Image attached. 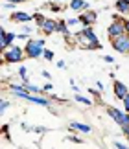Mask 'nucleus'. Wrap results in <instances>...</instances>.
Returning <instances> with one entry per match:
<instances>
[{"instance_id": "obj_1", "label": "nucleus", "mask_w": 129, "mask_h": 149, "mask_svg": "<svg viewBox=\"0 0 129 149\" xmlns=\"http://www.w3.org/2000/svg\"><path fill=\"white\" fill-rule=\"evenodd\" d=\"M74 39L79 42V46L85 48V50H102L103 48L92 28H83L81 31H78L74 35Z\"/></svg>"}, {"instance_id": "obj_2", "label": "nucleus", "mask_w": 129, "mask_h": 149, "mask_svg": "<svg viewBox=\"0 0 129 149\" xmlns=\"http://www.w3.org/2000/svg\"><path fill=\"white\" fill-rule=\"evenodd\" d=\"M44 39H28V42L24 44L26 57H30V59H39L44 54Z\"/></svg>"}, {"instance_id": "obj_3", "label": "nucleus", "mask_w": 129, "mask_h": 149, "mask_svg": "<svg viewBox=\"0 0 129 149\" xmlns=\"http://www.w3.org/2000/svg\"><path fill=\"white\" fill-rule=\"evenodd\" d=\"M107 35H109L111 41H113V39H118V37L127 35V30H125V19L113 15V22H111V26L107 28Z\"/></svg>"}, {"instance_id": "obj_4", "label": "nucleus", "mask_w": 129, "mask_h": 149, "mask_svg": "<svg viewBox=\"0 0 129 149\" xmlns=\"http://www.w3.org/2000/svg\"><path fill=\"white\" fill-rule=\"evenodd\" d=\"M24 55H26V52H24V48H20V46H11L6 52H2L4 63H20L22 59H24Z\"/></svg>"}, {"instance_id": "obj_5", "label": "nucleus", "mask_w": 129, "mask_h": 149, "mask_svg": "<svg viewBox=\"0 0 129 149\" xmlns=\"http://www.w3.org/2000/svg\"><path fill=\"white\" fill-rule=\"evenodd\" d=\"M111 48L118 54H124V55H129V37L124 35V37H118V39H113L111 41Z\"/></svg>"}, {"instance_id": "obj_6", "label": "nucleus", "mask_w": 129, "mask_h": 149, "mask_svg": "<svg viewBox=\"0 0 129 149\" xmlns=\"http://www.w3.org/2000/svg\"><path fill=\"white\" fill-rule=\"evenodd\" d=\"M15 39H19V35H15L13 31H6L4 28H0V50L2 52L11 48V44L15 42Z\"/></svg>"}, {"instance_id": "obj_7", "label": "nucleus", "mask_w": 129, "mask_h": 149, "mask_svg": "<svg viewBox=\"0 0 129 149\" xmlns=\"http://www.w3.org/2000/svg\"><path fill=\"white\" fill-rule=\"evenodd\" d=\"M78 19H79L81 24H83V28H92V24H96V20H98V13L89 9V11H83Z\"/></svg>"}, {"instance_id": "obj_8", "label": "nucleus", "mask_w": 129, "mask_h": 149, "mask_svg": "<svg viewBox=\"0 0 129 149\" xmlns=\"http://www.w3.org/2000/svg\"><path fill=\"white\" fill-rule=\"evenodd\" d=\"M9 19L13 22H19V24H30L33 20V15L26 13V11H13V13L9 15Z\"/></svg>"}, {"instance_id": "obj_9", "label": "nucleus", "mask_w": 129, "mask_h": 149, "mask_svg": "<svg viewBox=\"0 0 129 149\" xmlns=\"http://www.w3.org/2000/svg\"><path fill=\"white\" fill-rule=\"evenodd\" d=\"M113 92L116 96V100H122V101H124V98L129 94V88L122 81H116V79H114V81H113Z\"/></svg>"}, {"instance_id": "obj_10", "label": "nucleus", "mask_w": 129, "mask_h": 149, "mask_svg": "<svg viewBox=\"0 0 129 149\" xmlns=\"http://www.w3.org/2000/svg\"><path fill=\"white\" fill-rule=\"evenodd\" d=\"M9 92L13 96H17V98H20V100H28V96H30V92L26 90L24 85H15V83L9 85Z\"/></svg>"}, {"instance_id": "obj_11", "label": "nucleus", "mask_w": 129, "mask_h": 149, "mask_svg": "<svg viewBox=\"0 0 129 149\" xmlns=\"http://www.w3.org/2000/svg\"><path fill=\"white\" fill-rule=\"evenodd\" d=\"M39 30L43 31L44 35H52V33H55V31H57V20H54V19H46Z\"/></svg>"}, {"instance_id": "obj_12", "label": "nucleus", "mask_w": 129, "mask_h": 149, "mask_svg": "<svg viewBox=\"0 0 129 149\" xmlns=\"http://www.w3.org/2000/svg\"><path fill=\"white\" fill-rule=\"evenodd\" d=\"M68 8L72 11H81V13H83V11H89L90 2H87V0H70Z\"/></svg>"}, {"instance_id": "obj_13", "label": "nucleus", "mask_w": 129, "mask_h": 149, "mask_svg": "<svg viewBox=\"0 0 129 149\" xmlns=\"http://www.w3.org/2000/svg\"><path fill=\"white\" fill-rule=\"evenodd\" d=\"M68 127H70V129H74V131H79V133H83V134H90V133H92V127H90V125H87V123H79V122H70Z\"/></svg>"}, {"instance_id": "obj_14", "label": "nucleus", "mask_w": 129, "mask_h": 149, "mask_svg": "<svg viewBox=\"0 0 129 149\" xmlns=\"http://www.w3.org/2000/svg\"><path fill=\"white\" fill-rule=\"evenodd\" d=\"M114 9L122 15H127L129 13V0H116L114 2Z\"/></svg>"}, {"instance_id": "obj_15", "label": "nucleus", "mask_w": 129, "mask_h": 149, "mask_svg": "<svg viewBox=\"0 0 129 149\" xmlns=\"http://www.w3.org/2000/svg\"><path fill=\"white\" fill-rule=\"evenodd\" d=\"M57 33H61V35H70V30H68V24L67 20H57Z\"/></svg>"}, {"instance_id": "obj_16", "label": "nucleus", "mask_w": 129, "mask_h": 149, "mask_svg": "<svg viewBox=\"0 0 129 149\" xmlns=\"http://www.w3.org/2000/svg\"><path fill=\"white\" fill-rule=\"evenodd\" d=\"M26 90H28V92H30V94H35V96H39V94H44V90L43 88H41V87H35V85H26Z\"/></svg>"}, {"instance_id": "obj_17", "label": "nucleus", "mask_w": 129, "mask_h": 149, "mask_svg": "<svg viewBox=\"0 0 129 149\" xmlns=\"http://www.w3.org/2000/svg\"><path fill=\"white\" fill-rule=\"evenodd\" d=\"M76 101H78V103H83V105H87V107L92 105V101L89 98H85V96H81V94H76Z\"/></svg>"}, {"instance_id": "obj_18", "label": "nucleus", "mask_w": 129, "mask_h": 149, "mask_svg": "<svg viewBox=\"0 0 129 149\" xmlns=\"http://www.w3.org/2000/svg\"><path fill=\"white\" fill-rule=\"evenodd\" d=\"M33 20L37 22V28H41V26H43V22L46 20V17L41 15V13H35V15H33Z\"/></svg>"}, {"instance_id": "obj_19", "label": "nucleus", "mask_w": 129, "mask_h": 149, "mask_svg": "<svg viewBox=\"0 0 129 149\" xmlns=\"http://www.w3.org/2000/svg\"><path fill=\"white\" fill-rule=\"evenodd\" d=\"M43 59H44V61H54V52H52V50H44Z\"/></svg>"}, {"instance_id": "obj_20", "label": "nucleus", "mask_w": 129, "mask_h": 149, "mask_svg": "<svg viewBox=\"0 0 129 149\" xmlns=\"http://www.w3.org/2000/svg\"><path fill=\"white\" fill-rule=\"evenodd\" d=\"M67 24H68V28H72V26H76V24H81V22H79L78 17H76V19H67Z\"/></svg>"}, {"instance_id": "obj_21", "label": "nucleus", "mask_w": 129, "mask_h": 149, "mask_svg": "<svg viewBox=\"0 0 129 149\" xmlns=\"http://www.w3.org/2000/svg\"><path fill=\"white\" fill-rule=\"evenodd\" d=\"M19 76H20L22 79L28 77V68H26V66H20V68H19Z\"/></svg>"}, {"instance_id": "obj_22", "label": "nucleus", "mask_w": 129, "mask_h": 149, "mask_svg": "<svg viewBox=\"0 0 129 149\" xmlns=\"http://www.w3.org/2000/svg\"><path fill=\"white\" fill-rule=\"evenodd\" d=\"M67 140H68V142H76V144H83V140H81V138H78V136H72V134H68Z\"/></svg>"}, {"instance_id": "obj_23", "label": "nucleus", "mask_w": 129, "mask_h": 149, "mask_svg": "<svg viewBox=\"0 0 129 149\" xmlns=\"http://www.w3.org/2000/svg\"><path fill=\"white\" fill-rule=\"evenodd\" d=\"M2 8H4V9H13V11H15V4H13V2H4Z\"/></svg>"}, {"instance_id": "obj_24", "label": "nucleus", "mask_w": 129, "mask_h": 149, "mask_svg": "<svg viewBox=\"0 0 129 149\" xmlns=\"http://www.w3.org/2000/svg\"><path fill=\"white\" fill-rule=\"evenodd\" d=\"M8 107H9V101H8V100H2V103H0V111L4 112V111H6Z\"/></svg>"}, {"instance_id": "obj_25", "label": "nucleus", "mask_w": 129, "mask_h": 149, "mask_svg": "<svg viewBox=\"0 0 129 149\" xmlns=\"http://www.w3.org/2000/svg\"><path fill=\"white\" fill-rule=\"evenodd\" d=\"M124 111H125V112H129V94L124 98Z\"/></svg>"}, {"instance_id": "obj_26", "label": "nucleus", "mask_w": 129, "mask_h": 149, "mask_svg": "<svg viewBox=\"0 0 129 149\" xmlns=\"http://www.w3.org/2000/svg\"><path fill=\"white\" fill-rule=\"evenodd\" d=\"M114 147H116V149H129L125 144H122V142H114Z\"/></svg>"}, {"instance_id": "obj_27", "label": "nucleus", "mask_w": 129, "mask_h": 149, "mask_svg": "<svg viewBox=\"0 0 129 149\" xmlns=\"http://www.w3.org/2000/svg\"><path fill=\"white\" fill-rule=\"evenodd\" d=\"M103 61H105V63H109V65H113V63H114V57H111V55H103Z\"/></svg>"}, {"instance_id": "obj_28", "label": "nucleus", "mask_w": 129, "mask_h": 149, "mask_svg": "<svg viewBox=\"0 0 129 149\" xmlns=\"http://www.w3.org/2000/svg\"><path fill=\"white\" fill-rule=\"evenodd\" d=\"M22 31H24V33H28V35H30V33H33V28H30L28 24H24V28H22Z\"/></svg>"}, {"instance_id": "obj_29", "label": "nucleus", "mask_w": 129, "mask_h": 149, "mask_svg": "<svg viewBox=\"0 0 129 149\" xmlns=\"http://www.w3.org/2000/svg\"><path fill=\"white\" fill-rule=\"evenodd\" d=\"M48 6H50L52 11H61V6L59 4H48Z\"/></svg>"}, {"instance_id": "obj_30", "label": "nucleus", "mask_w": 129, "mask_h": 149, "mask_svg": "<svg viewBox=\"0 0 129 149\" xmlns=\"http://www.w3.org/2000/svg\"><path fill=\"white\" fill-rule=\"evenodd\" d=\"M70 85H72V90H74L76 94H78V92H79V88H78V85H76V83L72 81V79H70Z\"/></svg>"}, {"instance_id": "obj_31", "label": "nucleus", "mask_w": 129, "mask_h": 149, "mask_svg": "<svg viewBox=\"0 0 129 149\" xmlns=\"http://www.w3.org/2000/svg\"><path fill=\"white\" fill-rule=\"evenodd\" d=\"M43 90H44V92H50V90H52V83H46L43 87Z\"/></svg>"}, {"instance_id": "obj_32", "label": "nucleus", "mask_w": 129, "mask_h": 149, "mask_svg": "<svg viewBox=\"0 0 129 149\" xmlns=\"http://www.w3.org/2000/svg\"><path fill=\"white\" fill-rule=\"evenodd\" d=\"M89 90V94H92V96H98L100 94V90H96V88H87Z\"/></svg>"}, {"instance_id": "obj_33", "label": "nucleus", "mask_w": 129, "mask_h": 149, "mask_svg": "<svg viewBox=\"0 0 129 149\" xmlns=\"http://www.w3.org/2000/svg\"><path fill=\"white\" fill-rule=\"evenodd\" d=\"M122 131H124V134H125V138L129 140V125H127V127H122Z\"/></svg>"}, {"instance_id": "obj_34", "label": "nucleus", "mask_w": 129, "mask_h": 149, "mask_svg": "<svg viewBox=\"0 0 129 149\" xmlns=\"http://www.w3.org/2000/svg\"><path fill=\"white\" fill-rule=\"evenodd\" d=\"M2 133H4V134H8V133H9V125H6V123L2 125Z\"/></svg>"}, {"instance_id": "obj_35", "label": "nucleus", "mask_w": 129, "mask_h": 149, "mask_svg": "<svg viewBox=\"0 0 129 149\" xmlns=\"http://www.w3.org/2000/svg\"><path fill=\"white\" fill-rule=\"evenodd\" d=\"M43 77H44V79H50L52 76H50V72H48V70H43Z\"/></svg>"}, {"instance_id": "obj_36", "label": "nucleus", "mask_w": 129, "mask_h": 149, "mask_svg": "<svg viewBox=\"0 0 129 149\" xmlns=\"http://www.w3.org/2000/svg\"><path fill=\"white\" fill-rule=\"evenodd\" d=\"M33 131H35V133H44L46 129L44 127H33Z\"/></svg>"}, {"instance_id": "obj_37", "label": "nucleus", "mask_w": 129, "mask_h": 149, "mask_svg": "<svg viewBox=\"0 0 129 149\" xmlns=\"http://www.w3.org/2000/svg\"><path fill=\"white\" fill-rule=\"evenodd\" d=\"M96 87H98V90H102V92H103V83H102V81H98Z\"/></svg>"}, {"instance_id": "obj_38", "label": "nucleus", "mask_w": 129, "mask_h": 149, "mask_svg": "<svg viewBox=\"0 0 129 149\" xmlns=\"http://www.w3.org/2000/svg\"><path fill=\"white\" fill-rule=\"evenodd\" d=\"M19 39H22V41H26V39H28V33H20V35H19Z\"/></svg>"}, {"instance_id": "obj_39", "label": "nucleus", "mask_w": 129, "mask_h": 149, "mask_svg": "<svg viewBox=\"0 0 129 149\" xmlns=\"http://www.w3.org/2000/svg\"><path fill=\"white\" fill-rule=\"evenodd\" d=\"M125 30H127V37H129V20H125Z\"/></svg>"}]
</instances>
